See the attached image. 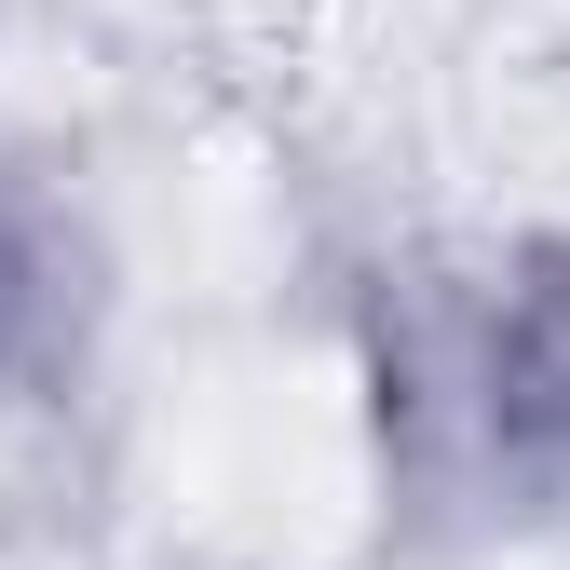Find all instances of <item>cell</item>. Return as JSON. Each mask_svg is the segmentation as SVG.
<instances>
[{"mask_svg": "<svg viewBox=\"0 0 570 570\" xmlns=\"http://www.w3.org/2000/svg\"><path fill=\"white\" fill-rule=\"evenodd\" d=\"M28 285H41V272H28V245H14V218H0V340H14V313H28Z\"/></svg>", "mask_w": 570, "mask_h": 570, "instance_id": "cell-1", "label": "cell"}]
</instances>
